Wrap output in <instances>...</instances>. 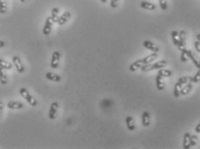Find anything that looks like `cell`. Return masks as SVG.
<instances>
[{"label": "cell", "mask_w": 200, "mask_h": 149, "mask_svg": "<svg viewBox=\"0 0 200 149\" xmlns=\"http://www.w3.org/2000/svg\"><path fill=\"white\" fill-rule=\"evenodd\" d=\"M167 61L162 60V61H158V62H155V63H149V64L143 65L141 67V70L142 72H150V71L155 70V69L163 68L167 66Z\"/></svg>", "instance_id": "6da1fadb"}, {"label": "cell", "mask_w": 200, "mask_h": 149, "mask_svg": "<svg viewBox=\"0 0 200 149\" xmlns=\"http://www.w3.org/2000/svg\"><path fill=\"white\" fill-rule=\"evenodd\" d=\"M19 93H20V95L22 97H24L25 100L28 102L29 104L33 106V107H35L37 105V101L36 100V98H34V97L28 93V90L26 88H21L19 90Z\"/></svg>", "instance_id": "7a4b0ae2"}, {"label": "cell", "mask_w": 200, "mask_h": 149, "mask_svg": "<svg viewBox=\"0 0 200 149\" xmlns=\"http://www.w3.org/2000/svg\"><path fill=\"white\" fill-rule=\"evenodd\" d=\"M61 54L59 51H54V52L52 53V58H51V63H50V66H51V68L53 69H56L58 68L59 66V63H60V59Z\"/></svg>", "instance_id": "3957f363"}, {"label": "cell", "mask_w": 200, "mask_h": 149, "mask_svg": "<svg viewBox=\"0 0 200 149\" xmlns=\"http://www.w3.org/2000/svg\"><path fill=\"white\" fill-rule=\"evenodd\" d=\"M185 40H186V33L185 30H180L179 32V45H178V49L180 51L185 49Z\"/></svg>", "instance_id": "277c9868"}, {"label": "cell", "mask_w": 200, "mask_h": 149, "mask_svg": "<svg viewBox=\"0 0 200 149\" xmlns=\"http://www.w3.org/2000/svg\"><path fill=\"white\" fill-rule=\"evenodd\" d=\"M53 23H54V22H53L51 16L47 17V19H46V21H45L44 27H43V28H42V34H43L44 36H48V35L51 33Z\"/></svg>", "instance_id": "5b68a950"}, {"label": "cell", "mask_w": 200, "mask_h": 149, "mask_svg": "<svg viewBox=\"0 0 200 149\" xmlns=\"http://www.w3.org/2000/svg\"><path fill=\"white\" fill-rule=\"evenodd\" d=\"M12 61H13V63L15 65V66H16V70H17V72L18 73H24V64L22 63V61H21V59L19 58V56H13L12 58Z\"/></svg>", "instance_id": "8992f818"}, {"label": "cell", "mask_w": 200, "mask_h": 149, "mask_svg": "<svg viewBox=\"0 0 200 149\" xmlns=\"http://www.w3.org/2000/svg\"><path fill=\"white\" fill-rule=\"evenodd\" d=\"M186 55L188 57L189 59L192 61V63L195 65L197 68H200V60L198 58V57L193 53L191 51V50H187L186 49Z\"/></svg>", "instance_id": "52a82bcc"}, {"label": "cell", "mask_w": 200, "mask_h": 149, "mask_svg": "<svg viewBox=\"0 0 200 149\" xmlns=\"http://www.w3.org/2000/svg\"><path fill=\"white\" fill-rule=\"evenodd\" d=\"M58 109H59V104H58V103H56V102L53 103L52 104H51V106H50L49 112H48V117H49L51 120L55 119L56 114H57Z\"/></svg>", "instance_id": "ba28073f"}, {"label": "cell", "mask_w": 200, "mask_h": 149, "mask_svg": "<svg viewBox=\"0 0 200 149\" xmlns=\"http://www.w3.org/2000/svg\"><path fill=\"white\" fill-rule=\"evenodd\" d=\"M143 46H144L145 48H146L147 49L150 50V51H152L153 53H158L159 51H160L159 48H158V47H157L154 42L150 41V40H145L144 41H143Z\"/></svg>", "instance_id": "9c48e42d"}, {"label": "cell", "mask_w": 200, "mask_h": 149, "mask_svg": "<svg viewBox=\"0 0 200 149\" xmlns=\"http://www.w3.org/2000/svg\"><path fill=\"white\" fill-rule=\"evenodd\" d=\"M157 58H158V53H153L143 59H141V61H142L143 65L149 64V63H152L153 61H155Z\"/></svg>", "instance_id": "30bf717a"}, {"label": "cell", "mask_w": 200, "mask_h": 149, "mask_svg": "<svg viewBox=\"0 0 200 149\" xmlns=\"http://www.w3.org/2000/svg\"><path fill=\"white\" fill-rule=\"evenodd\" d=\"M125 122L127 125V128L129 131H134L136 129V123H135V120L132 117H127L125 118Z\"/></svg>", "instance_id": "8fae6325"}, {"label": "cell", "mask_w": 200, "mask_h": 149, "mask_svg": "<svg viewBox=\"0 0 200 149\" xmlns=\"http://www.w3.org/2000/svg\"><path fill=\"white\" fill-rule=\"evenodd\" d=\"M70 17H71V13L69 12V11H65V12L59 17V20H58L57 23L60 25H64L65 23L70 19Z\"/></svg>", "instance_id": "7c38bea8"}, {"label": "cell", "mask_w": 200, "mask_h": 149, "mask_svg": "<svg viewBox=\"0 0 200 149\" xmlns=\"http://www.w3.org/2000/svg\"><path fill=\"white\" fill-rule=\"evenodd\" d=\"M141 8L148 10V11H154L156 9V5L153 3L148 2V1H141L140 4Z\"/></svg>", "instance_id": "4fadbf2b"}, {"label": "cell", "mask_w": 200, "mask_h": 149, "mask_svg": "<svg viewBox=\"0 0 200 149\" xmlns=\"http://www.w3.org/2000/svg\"><path fill=\"white\" fill-rule=\"evenodd\" d=\"M141 122H142V125L146 128L149 127V125H150V115H149V113L148 111H144L142 113Z\"/></svg>", "instance_id": "5bb4252c"}, {"label": "cell", "mask_w": 200, "mask_h": 149, "mask_svg": "<svg viewBox=\"0 0 200 149\" xmlns=\"http://www.w3.org/2000/svg\"><path fill=\"white\" fill-rule=\"evenodd\" d=\"M45 77L47 78V79L54 81V82H59V81L61 80V77H60V75H58V74H56V73H50V72L46 73V74H45Z\"/></svg>", "instance_id": "9a60e30c"}, {"label": "cell", "mask_w": 200, "mask_h": 149, "mask_svg": "<svg viewBox=\"0 0 200 149\" xmlns=\"http://www.w3.org/2000/svg\"><path fill=\"white\" fill-rule=\"evenodd\" d=\"M143 66V63H142V61H141V59L140 60H137L135 62H133L132 64L129 66V71L130 72H136V70H138V69Z\"/></svg>", "instance_id": "2e32d148"}, {"label": "cell", "mask_w": 200, "mask_h": 149, "mask_svg": "<svg viewBox=\"0 0 200 149\" xmlns=\"http://www.w3.org/2000/svg\"><path fill=\"white\" fill-rule=\"evenodd\" d=\"M9 109H22V108H24V104H23V103H20V102H15V101H11V102H9L8 104Z\"/></svg>", "instance_id": "e0dca14e"}, {"label": "cell", "mask_w": 200, "mask_h": 149, "mask_svg": "<svg viewBox=\"0 0 200 149\" xmlns=\"http://www.w3.org/2000/svg\"><path fill=\"white\" fill-rule=\"evenodd\" d=\"M163 77H161L159 74H157V76L155 78V82H156V87L159 91H163L165 89V85L163 83Z\"/></svg>", "instance_id": "ac0fdd59"}, {"label": "cell", "mask_w": 200, "mask_h": 149, "mask_svg": "<svg viewBox=\"0 0 200 149\" xmlns=\"http://www.w3.org/2000/svg\"><path fill=\"white\" fill-rule=\"evenodd\" d=\"M192 83H187V84H185L184 87L182 86V88L180 89V95H182V96H185V95H187L191 91H192Z\"/></svg>", "instance_id": "d6986e66"}, {"label": "cell", "mask_w": 200, "mask_h": 149, "mask_svg": "<svg viewBox=\"0 0 200 149\" xmlns=\"http://www.w3.org/2000/svg\"><path fill=\"white\" fill-rule=\"evenodd\" d=\"M190 136H191V134L190 133H185L184 134V140H183V147L185 149H190Z\"/></svg>", "instance_id": "ffe728a7"}, {"label": "cell", "mask_w": 200, "mask_h": 149, "mask_svg": "<svg viewBox=\"0 0 200 149\" xmlns=\"http://www.w3.org/2000/svg\"><path fill=\"white\" fill-rule=\"evenodd\" d=\"M157 74H159L161 77H163V78H169V77L172 76V71H170V70H167V69H162L160 68L159 69V71H158V73Z\"/></svg>", "instance_id": "44dd1931"}, {"label": "cell", "mask_w": 200, "mask_h": 149, "mask_svg": "<svg viewBox=\"0 0 200 149\" xmlns=\"http://www.w3.org/2000/svg\"><path fill=\"white\" fill-rule=\"evenodd\" d=\"M60 11V10L58 8H53L52 11H51V18L54 23H57L58 20H59V17L60 16H58V13Z\"/></svg>", "instance_id": "7402d4cb"}, {"label": "cell", "mask_w": 200, "mask_h": 149, "mask_svg": "<svg viewBox=\"0 0 200 149\" xmlns=\"http://www.w3.org/2000/svg\"><path fill=\"white\" fill-rule=\"evenodd\" d=\"M171 37H172V40L173 45H175L178 47L179 45V32L177 30H173L171 33Z\"/></svg>", "instance_id": "603a6c76"}, {"label": "cell", "mask_w": 200, "mask_h": 149, "mask_svg": "<svg viewBox=\"0 0 200 149\" xmlns=\"http://www.w3.org/2000/svg\"><path fill=\"white\" fill-rule=\"evenodd\" d=\"M4 69L0 67V82L2 85H6L7 84V76L4 72Z\"/></svg>", "instance_id": "cb8c5ba5"}, {"label": "cell", "mask_w": 200, "mask_h": 149, "mask_svg": "<svg viewBox=\"0 0 200 149\" xmlns=\"http://www.w3.org/2000/svg\"><path fill=\"white\" fill-rule=\"evenodd\" d=\"M0 67L3 69H5V70H10V69L12 68V65L11 63L7 62V61L0 59Z\"/></svg>", "instance_id": "d4e9b609"}, {"label": "cell", "mask_w": 200, "mask_h": 149, "mask_svg": "<svg viewBox=\"0 0 200 149\" xmlns=\"http://www.w3.org/2000/svg\"><path fill=\"white\" fill-rule=\"evenodd\" d=\"M182 88V86L177 82L175 85H174V88H173V95L175 97H179L180 96V89Z\"/></svg>", "instance_id": "484cf974"}, {"label": "cell", "mask_w": 200, "mask_h": 149, "mask_svg": "<svg viewBox=\"0 0 200 149\" xmlns=\"http://www.w3.org/2000/svg\"><path fill=\"white\" fill-rule=\"evenodd\" d=\"M190 80H191V77L184 76V77H181V78L179 79L178 83H179L181 86H183V85H185V84H187Z\"/></svg>", "instance_id": "4316f807"}, {"label": "cell", "mask_w": 200, "mask_h": 149, "mask_svg": "<svg viewBox=\"0 0 200 149\" xmlns=\"http://www.w3.org/2000/svg\"><path fill=\"white\" fill-rule=\"evenodd\" d=\"M198 142V136L196 134H191L190 136V147L192 148V147H195Z\"/></svg>", "instance_id": "83f0119b"}, {"label": "cell", "mask_w": 200, "mask_h": 149, "mask_svg": "<svg viewBox=\"0 0 200 149\" xmlns=\"http://www.w3.org/2000/svg\"><path fill=\"white\" fill-rule=\"evenodd\" d=\"M191 82H192V84L194 83V84H196L198 82H199L200 81V68L199 70L196 73V74L194 75L193 77H191Z\"/></svg>", "instance_id": "f1b7e54d"}, {"label": "cell", "mask_w": 200, "mask_h": 149, "mask_svg": "<svg viewBox=\"0 0 200 149\" xmlns=\"http://www.w3.org/2000/svg\"><path fill=\"white\" fill-rule=\"evenodd\" d=\"M7 11V6H6V3L4 0H0V13L1 14H4Z\"/></svg>", "instance_id": "f546056e"}, {"label": "cell", "mask_w": 200, "mask_h": 149, "mask_svg": "<svg viewBox=\"0 0 200 149\" xmlns=\"http://www.w3.org/2000/svg\"><path fill=\"white\" fill-rule=\"evenodd\" d=\"M159 4H160V7L162 11H167L168 8V4L166 0H159Z\"/></svg>", "instance_id": "4dcf8cb0"}, {"label": "cell", "mask_w": 200, "mask_h": 149, "mask_svg": "<svg viewBox=\"0 0 200 149\" xmlns=\"http://www.w3.org/2000/svg\"><path fill=\"white\" fill-rule=\"evenodd\" d=\"M181 52V55H180V61L182 62H185L187 61V55H186V49H183L180 51Z\"/></svg>", "instance_id": "1f68e13d"}, {"label": "cell", "mask_w": 200, "mask_h": 149, "mask_svg": "<svg viewBox=\"0 0 200 149\" xmlns=\"http://www.w3.org/2000/svg\"><path fill=\"white\" fill-rule=\"evenodd\" d=\"M118 3H119V0H111V7L113 9L116 8L118 6Z\"/></svg>", "instance_id": "d6a6232c"}, {"label": "cell", "mask_w": 200, "mask_h": 149, "mask_svg": "<svg viewBox=\"0 0 200 149\" xmlns=\"http://www.w3.org/2000/svg\"><path fill=\"white\" fill-rule=\"evenodd\" d=\"M194 47H195V49L198 53H200V41L199 40H197L194 42Z\"/></svg>", "instance_id": "836d02e7"}, {"label": "cell", "mask_w": 200, "mask_h": 149, "mask_svg": "<svg viewBox=\"0 0 200 149\" xmlns=\"http://www.w3.org/2000/svg\"><path fill=\"white\" fill-rule=\"evenodd\" d=\"M195 132L198 134L200 133V122L196 126V128H195Z\"/></svg>", "instance_id": "e575fe53"}, {"label": "cell", "mask_w": 200, "mask_h": 149, "mask_svg": "<svg viewBox=\"0 0 200 149\" xmlns=\"http://www.w3.org/2000/svg\"><path fill=\"white\" fill-rule=\"evenodd\" d=\"M3 107H4V104H3V103L0 101V117L2 116V111H3Z\"/></svg>", "instance_id": "d590c367"}, {"label": "cell", "mask_w": 200, "mask_h": 149, "mask_svg": "<svg viewBox=\"0 0 200 149\" xmlns=\"http://www.w3.org/2000/svg\"><path fill=\"white\" fill-rule=\"evenodd\" d=\"M4 46H5V42H4V40H0V49L4 48Z\"/></svg>", "instance_id": "8d00e7d4"}, {"label": "cell", "mask_w": 200, "mask_h": 149, "mask_svg": "<svg viewBox=\"0 0 200 149\" xmlns=\"http://www.w3.org/2000/svg\"><path fill=\"white\" fill-rule=\"evenodd\" d=\"M197 39H198V40H199V41H200V33H199V34H198V35H197Z\"/></svg>", "instance_id": "74e56055"}, {"label": "cell", "mask_w": 200, "mask_h": 149, "mask_svg": "<svg viewBox=\"0 0 200 149\" xmlns=\"http://www.w3.org/2000/svg\"><path fill=\"white\" fill-rule=\"evenodd\" d=\"M100 1H101L103 4H105V3H107V1H108V0H100Z\"/></svg>", "instance_id": "f35d334b"}, {"label": "cell", "mask_w": 200, "mask_h": 149, "mask_svg": "<svg viewBox=\"0 0 200 149\" xmlns=\"http://www.w3.org/2000/svg\"><path fill=\"white\" fill-rule=\"evenodd\" d=\"M26 1H27V0H21V2H23V3H25Z\"/></svg>", "instance_id": "ab89813d"}]
</instances>
